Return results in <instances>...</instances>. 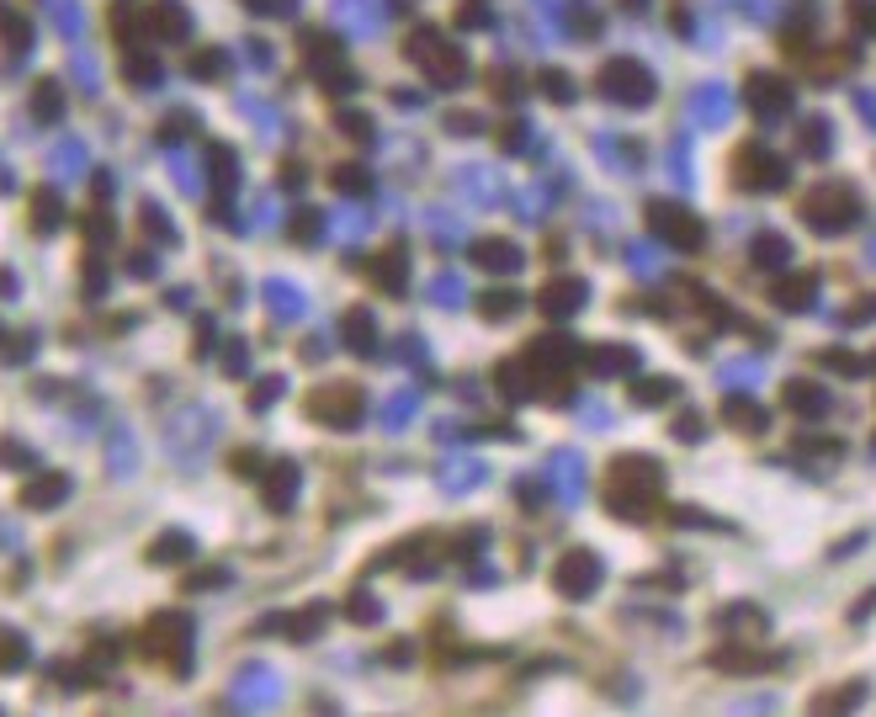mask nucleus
<instances>
[{"label":"nucleus","mask_w":876,"mask_h":717,"mask_svg":"<svg viewBox=\"0 0 876 717\" xmlns=\"http://www.w3.org/2000/svg\"><path fill=\"white\" fill-rule=\"evenodd\" d=\"M59 218H64L59 192H37V197H32V229H37V235H54Z\"/></svg>","instance_id":"31"},{"label":"nucleus","mask_w":876,"mask_h":717,"mask_svg":"<svg viewBox=\"0 0 876 717\" xmlns=\"http://www.w3.org/2000/svg\"><path fill=\"white\" fill-rule=\"evenodd\" d=\"M191 75H197V80H223V75H229V59H223V48H202V54L191 59Z\"/></svg>","instance_id":"40"},{"label":"nucleus","mask_w":876,"mask_h":717,"mask_svg":"<svg viewBox=\"0 0 876 717\" xmlns=\"http://www.w3.org/2000/svg\"><path fill=\"white\" fill-rule=\"evenodd\" d=\"M303 64H308V75H314L319 86H330V90L357 86V75L346 69V48H340L335 32H303Z\"/></svg>","instance_id":"8"},{"label":"nucleus","mask_w":876,"mask_h":717,"mask_svg":"<svg viewBox=\"0 0 876 717\" xmlns=\"http://www.w3.org/2000/svg\"><path fill=\"white\" fill-rule=\"evenodd\" d=\"M86 239L107 245V239H112V218H107V213H86Z\"/></svg>","instance_id":"51"},{"label":"nucleus","mask_w":876,"mask_h":717,"mask_svg":"<svg viewBox=\"0 0 876 717\" xmlns=\"http://www.w3.org/2000/svg\"><path fill=\"white\" fill-rule=\"evenodd\" d=\"M861 696H866V681H850V686H834L829 696H813L808 707L813 713H845V707H861Z\"/></svg>","instance_id":"30"},{"label":"nucleus","mask_w":876,"mask_h":717,"mask_svg":"<svg viewBox=\"0 0 876 717\" xmlns=\"http://www.w3.org/2000/svg\"><path fill=\"white\" fill-rule=\"evenodd\" d=\"M834 128H829V118L818 112V118H808L802 128H797V139H802V154H813V160H823V154L834 150V139H829Z\"/></svg>","instance_id":"29"},{"label":"nucleus","mask_w":876,"mask_h":717,"mask_svg":"<svg viewBox=\"0 0 876 717\" xmlns=\"http://www.w3.org/2000/svg\"><path fill=\"white\" fill-rule=\"evenodd\" d=\"M229 463H234V474H261V457H250V452H234Z\"/></svg>","instance_id":"55"},{"label":"nucleus","mask_w":876,"mask_h":717,"mask_svg":"<svg viewBox=\"0 0 876 717\" xmlns=\"http://www.w3.org/2000/svg\"><path fill=\"white\" fill-rule=\"evenodd\" d=\"M330 181H335V192H351V197H366V192H372V181H366L362 165H335Z\"/></svg>","instance_id":"39"},{"label":"nucleus","mask_w":876,"mask_h":717,"mask_svg":"<svg viewBox=\"0 0 876 717\" xmlns=\"http://www.w3.org/2000/svg\"><path fill=\"white\" fill-rule=\"evenodd\" d=\"M494 383H500V393L505 399H532V372H526V361H500L494 367Z\"/></svg>","instance_id":"27"},{"label":"nucleus","mask_w":876,"mask_h":717,"mask_svg":"<svg viewBox=\"0 0 876 717\" xmlns=\"http://www.w3.org/2000/svg\"><path fill=\"white\" fill-rule=\"evenodd\" d=\"M622 6H627V11H643V6H648V0H622Z\"/></svg>","instance_id":"57"},{"label":"nucleus","mask_w":876,"mask_h":717,"mask_svg":"<svg viewBox=\"0 0 876 717\" xmlns=\"http://www.w3.org/2000/svg\"><path fill=\"white\" fill-rule=\"evenodd\" d=\"M340 128H346V133H357V139H372V118H366V112H340Z\"/></svg>","instance_id":"52"},{"label":"nucleus","mask_w":876,"mask_h":717,"mask_svg":"<svg viewBox=\"0 0 876 717\" xmlns=\"http://www.w3.org/2000/svg\"><path fill=\"white\" fill-rule=\"evenodd\" d=\"M855 218H861V197H855L850 181H818L802 197V224L813 235H845Z\"/></svg>","instance_id":"3"},{"label":"nucleus","mask_w":876,"mask_h":717,"mask_svg":"<svg viewBox=\"0 0 876 717\" xmlns=\"http://www.w3.org/2000/svg\"><path fill=\"white\" fill-rule=\"evenodd\" d=\"M479 314H484L489 325H500V319H511V314H521V293H515V287L484 293V298H479Z\"/></svg>","instance_id":"34"},{"label":"nucleus","mask_w":876,"mask_h":717,"mask_svg":"<svg viewBox=\"0 0 876 717\" xmlns=\"http://www.w3.org/2000/svg\"><path fill=\"white\" fill-rule=\"evenodd\" d=\"M0 463H11V468H28L32 452H28V447H17V442H0Z\"/></svg>","instance_id":"53"},{"label":"nucleus","mask_w":876,"mask_h":717,"mask_svg":"<svg viewBox=\"0 0 876 717\" xmlns=\"http://www.w3.org/2000/svg\"><path fill=\"white\" fill-rule=\"evenodd\" d=\"M0 37H6V48H11V54H28V48H32V22L11 6V0H0Z\"/></svg>","instance_id":"23"},{"label":"nucleus","mask_w":876,"mask_h":717,"mask_svg":"<svg viewBox=\"0 0 876 717\" xmlns=\"http://www.w3.org/2000/svg\"><path fill=\"white\" fill-rule=\"evenodd\" d=\"M293 495H298V463L293 457H276L266 478H261V500L272 510H293Z\"/></svg>","instance_id":"16"},{"label":"nucleus","mask_w":876,"mask_h":717,"mask_svg":"<svg viewBox=\"0 0 876 717\" xmlns=\"http://www.w3.org/2000/svg\"><path fill=\"white\" fill-rule=\"evenodd\" d=\"M845 325H876V293H861V298H850Z\"/></svg>","instance_id":"47"},{"label":"nucleus","mask_w":876,"mask_h":717,"mask_svg":"<svg viewBox=\"0 0 876 717\" xmlns=\"http://www.w3.org/2000/svg\"><path fill=\"white\" fill-rule=\"evenodd\" d=\"M340 340H346V351L372 357V351H377V319H372L366 308H346V314H340Z\"/></svg>","instance_id":"19"},{"label":"nucleus","mask_w":876,"mask_h":717,"mask_svg":"<svg viewBox=\"0 0 876 717\" xmlns=\"http://www.w3.org/2000/svg\"><path fill=\"white\" fill-rule=\"evenodd\" d=\"M845 17L861 37H876V0H845Z\"/></svg>","instance_id":"41"},{"label":"nucleus","mask_w":876,"mask_h":717,"mask_svg":"<svg viewBox=\"0 0 876 717\" xmlns=\"http://www.w3.org/2000/svg\"><path fill=\"white\" fill-rule=\"evenodd\" d=\"M723 420L733 431H744V436H765V425H770V415L759 410L755 399H744V393H727L723 399Z\"/></svg>","instance_id":"21"},{"label":"nucleus","mask_w":876,"mask_h":717,"mask_svg":"<svg viewBox=\"0 0 876 717\" xmlns=\"http://www.w3.org/2000/svg\"><path fill=\"white\" fill-rule=\"evenodd\" d=\"M584 303H590V282H584V276H574V271H558L543 293H537V308H543V314H552V319H574Z\"/></svg>","instance_id":"12"},{"label":"nucleus","mask_w":876,"mask_h":717,"mask_svg":"<svg viewBox=\"0 0 876 717\" xmlns=\"http://www.w3.org/2000/svg\"><path fill=\"white\" fill-rule=\"evenodd\" d=\"M191 558V537L186 532H165L160 542H150V564H186Z\"/></svg>","instance_id":"33"},{"label":"nucleus","mask_w":876,"mask_h":717,"mask_svg":"<svg viewBox=\"0 0 876 717\" xmlns=\"http://www.w3.org/2000/svg\"><path fill=\"white\" fill-rule=\"evenodd\" d=\"M818 271H781L776 282H770V303L776 308H786V314H808L818 303Z\"/></svg>","instance_id":"13"},{"label":"nucleus","mask_w":876,"mask_h":717,"mask_svg":"<svg viewBox=\"0 0 876 717\" xmlns=\"http://www.w3.org/2000/svg\"><path fill=\"white\" fill-rule=\"evenodd\" d=\"M122 75H128V80H139V86H154V80H160V64H154L150 54H139V48H133V54L122 59Z\"/></svg>","instance_id":"42"},{"label":"nucleus","mask_w":876,"mask_h":717,"mask_svg":"<svg viewBox=\"0 0 876 717\" xmlns=\"http://www.w3.org/2000/svg\"><path fill=\"white\" fill-rule=\"evenodd\" d=\"M346 617H351V622H377V600L366 596V590H357V596H346Z\"/></svg>","instance_id":"46"},{"label":"nucleus","mask_w":876,"mask_h":717,"mask_svg":"<svg viewBox=\"0 0 876 717\" xmlns=\"http://www.w3.org/2000/svg\"><path fill=\"white\" fill-rule=\"evenodd\" d=\"M675 378H633V404L637 410H659V404H669L675 399Z\"/></svg>","instance_id":"26"},{"label":"nucleus","mask_w":876,"mask_h":717,"mask_svg":"<svg viewBox=\"0 0 876 717\" xmlns=\"http://www.w3.org/2000/svg\"><path fill=\"white\" fill-rule=\"evenodd\" d=\"M0 346H6V329H0Z\"/></svg>","instance_id":"58"},{"label":"nucleus","mask_w":876,"mask_h":717,"mask_svg":"<svg viewBox=\"0 0 876 717\" xmlns=\"http://www.w3.org/2000/svg\"><path fill=\"white\" fill-rule=\"evenodd\" d=\"M112 32H118V43L150 37V11H144V6H133V0H118V6H112Z\"/></svg>","instance_id":"22"},{"label":"nucleus","mask_w":876,"mask_h":717,"mask_svg":"<svg viewBox=\"0 0 876 717\" xmlns=\"http://www.w3.org/2000/svg\"><path fill=\"white\" fill-rule=\"evenodd\" d=\"M818 361H823L829 372H840V378H861V372H872V357H855V351H845V346L818 351Z\"/></svg>","instance_id":"32"},{"label":"nucleus","mask_w":876,"mask_h":717,"mask_svg":"<svg viewBox=\"0 0 876 717\" xmlns=\"http://www.w3.org/2000/svg\"><path fill=\"white\" fill-rule=\"evenodd\" d=\"M457 22H462V28H489V11L479 0H462V6H457Z\"/></svg>","instance_id":"48"},{"label":"nucleus","mask_w":876,"mask_h":717,"mask_svg":"<svg viewBox=\"0 0 876 717\" xmlns=\"http://www.w3.org/2000/svg\"><path fill=\"white\" fill-rule=\"evenodd\" d=\"M537 90H543L547 101H558V107L574 101V80H569L563 69H543V75H537Z\"/></svg>","instance_id":"37"},{"label":"nucleus","mask_w":876,"mask_h":717,"mask_svg":"<svg viewBox=\"0 0 876 717\" xmlns=\"http://www.w3.org/2000/svg\"><path fill=\"white\" fill-rule=\"evenodd\" d=\"M276 399V378H266V383H255V393H250V404L261 410V404H272Z\"/></svg>","instance_id":"54"},{"label":"nucleus","mask_w":876,"mask_h":717,"mask_svg":"<svg viewBox=\"0 0 876 717\" xmlns=\"http://www.w3.org/2000/svg\"><path fill=\"white\" fill-rule=\"evenodd\" d=\"M325 622H330V611H325V606H308V611H298V617H287V622H282V632H287V638H319V632H325Z\"/></svg>","instance_id":"35"},{"label":"nucleus","mask_w":876,"mask_h":717,"mask_svg":"<svg viewBox=\"0 0 876 717\" xmlns=\"http://www.w3.org/2000/svg\"><path fill=\"white\" fill-rule=\"evenodd\" d=\"M28 638L17 628H0V675H17V670H28Z\"/></svg>","instance_id":"28"},{"label":"nucleus","mask_w":876,"mask_h":717,"mask_svg":"<svg viewBox=\"0 0 876 717\" xmlns=\"http://www.w3.org/2000/svg\"><path fill=\"white\" fill-rule=\"evenodd\" d=\"M659 495H665V463L659 457H643V452H622L605 463V484L601 500L616 521H654L659 510Z\"/></svg>","instance_id":"1"},{"label":"nucleus","mask_w":876,"mask_h":717,"mask_svg":"<svg viewBox=\"0 0 876 717\" xmlns=\"http://www.w3.org/2000/svg\"><path fill=\"white\" fill-rule=\"evenodd\" d=\"M552 590L569 600H584L601 590V558L590 553V547H569L563 558H558V568H552Z\"/></svg>","instance_id":"10"},{"label":"nucleus","mask_w":876,"mask_h":717,"mask_svg":"<svg viewBox=\"0 0 876 717\" xmlns=\"http://www.w3.org/2000/svg\"><path fill=\"white\" fill-rule=\"evenodd\" d=\"M786 410H791V415H829V404H834V399H829V393H823V383H813V378H791V383H786Z\"/></svg>","instance_id":"18"},{"label":"nucleus","mask_w":876,"mask_h":717,"mask_svg":"<svg viewBox=\"0 0 876 717\" xmlns=\"http://www.w3.org/2000/svg\"><path fill=\"white\" fill-rule=\"evenodd\" d=\"M579 361H584L595 378H633V372H637V351H633V346H622V340H611V346H590Z\"/></svg>","instance_id":"15"},{"label":"nucleus","mask_w":876,"mask_h":717,"mask_svg":"<svg viewBox=\"0 0 876 717\" xmlns=\"http://www.w3.org/2000/svg\"><path fill=\"white\" fill-rule=\"evenodd\" d=\"M293 239L314 245V239H319V213H298V218H293Z\"/></svg>","instance_id":"50"},{"label":"nucleus","mask_w":876,"mask_h":717,"mask_svg":"<svg viewBox=\"0 0 876 717\" xmlns=\"http://www.w3.org/2000/svg\"><path fill=\"white\" fill-rule=\"evenodd\" d=\"M447 128H457V133H468V128H473V133H479L484 122H479V118H468V112H457V118H447Z\"/></svg>","instance_id":"56"},{"label":"nucleus","mask_w":876,"mask_h":717,"mask_svg":"<svg viewBox=\"0 0 876 717\" xmlns=\"http://www.w3.org/2000/svg\"><path fill=\"white\" fill-rule=\"evenodd\" d=\"M595 90H601L605 101H616V107H648L654 96H659V80H654V69L633 54H616V59L601 64V75H595Z\"/></svg>","instance_id":"5"},{"label":"nucleus","mask_w":876,"mask_h":717,"mask_svg":"<svg viewBox=\"0 0 876 717\" xmlns=\"http://www.w3.org/2000/svg\"><path fill=\"white\" fill-rule=\"evenodd\" d=\"M404 54H409V64L420 69L430 86L457 90L462 80H468V59H462V48H457V43H447L441 32L415 28V32H409V43H404Z\"/></svg>","instance_id":"2"},{"label":"nucleus","mask_w":876,"mask_h":717,"mask_svg":"<svg viewBox=\"0 0 876 717\" xmlns=\"http://www.w3.org/2000/svg\"><path fill=\"white\" fill-rule=\"evenodd\" d=\"M648 224H654V235L665 239V245H675V250H686V256H696L701 245H707V224L696 218L686 203H669V197H654L648 203Z\"/></svg>","instance_id":"7"},{"label":"nucleus","mask_w":876,"mask_h":717,"mask_svg":"<svg viewBox=\"0 0 876 717\" xmlns=\"http://www.w3.org/2000/svg\"><path fill=\"white\" fill-rule=\"evenodd\" d=\"M744 101H749V112L759 122H781L791 112V80L786 75H770V69H755L749 80H744Z\"/></svg>","instance_id":"11"},{"label":"nucleus","mask_w":876,"mask_h":717,"mask_svg":"<svg viewBox=\"0 0 876 717\" xmlns=\"http://www.w3.org/2000/svg\"><path fill=\"white\" fill-rule=\"evenodd\" d=\"M840 442H818V436H797V457L802 463H813V468H829V463H840Z\"/></svg>","instance_id":"36"},{"label":"nucleus","mask_w":876,"mask_h":717,"mask_svg":"<svg viewBox=\"0 0 876 717\" xmlns=\"http://www.w3.org/2000/svg\"><path fill=\"white\" fill-rule=\"evenodd\" d=\"M208 585H229V568H202V574H186V590H208Z\"/></svg>","instance_id":"49"},{"label":"nucleus","mask_w":876,"mask_h":717,"mask_svg":"<svg viewBox=\"0 0 876 717\" xmlns=\"http://www.w3.org/2000/svg\"><path fill=\"white\" fill-rule=\"evenodd\" d=\"M32 96H37V118H59V112H64V101H59L64 90L54 86V80H37V90H32Z\"/></svg>","instance_id":"43"},{"label":"nucleus","mask_w":876,"mask_h":717,"mask_svg":"<svg viewBox=\"0 0 876 717\" xmlns=\"http://www.w3.org/2000/svg\"><path fill=\"white\" fill-rule=\"evenodd\" d=\"M150 32H154V37H186V32H191L186 6H176V0H160V6L150 11Z\"/></svg>","instance_id":"24"},{"label":"nucleus","mask_w":876,"mask_h":717,"mask_svg":"<svg viewBox=\"0 0 876 717\" xmlns=\"http://www.w3.org/2000/svg\"><path fill=\"white\" fill-rule=\"evenodd\" d=\"M303 415L314 425H330V431H346V425H362L366 415V393L357 383H325L303 399Z\"/></svg>","instance_id":"6"},{"label":"nucleus","mask_w":876,"mask_h":717,"mask_svg":"<svg viewBox=\"0 0 876 717\" xmlns=\"http://www.w3.org/2000/svg\"><path fill=\"white\" fill-rule=\"evenodd\" d=\"M749 256H755V267L781 271L786 261H791V239H786V235H755V245H749Z\"/></svg>","instance_id":"25"},{"label":"nucleus","mask_w":876,"mask_h":717,"mask_svg":"<svg viewBox=\"0 0 876 717\" xmlns=\"http://www.w3.org/2000/svg\"><path fill=\"white\" fill-rule=\"evenodd\" d=\"M489 90H494L500 101H515V96H521V75H515V69H489Z\"/></svg>","instance_id":"44"},{"label":"nucleus","mask_w":876,"mask_h":717,"mask_svg":"<svg viewBox=\"0 0 876 717\" xmlns=\"http://www.w3.org/2000/svg\"><path fill=\"white\" fill-rule=\"evenodd\" d=\"M712 664H718V670H727V675H759V670H776L781 659L770 654V649H759V654H749L744 643H723V649L712 654Z\"/></svg>","instance_id":"17"},{"label":"nucleus","mask_w":876,"mask_h":717,"mask_svg":"<svg viewBox=\"0 0 876 717\" xmlns=\"http://www.w3.org/2000/svg\"><path fill=\"white\" fill-rule=\"evenodd\" d=\"M669 436H675V442H686V447H696V442H701V415H696V410H686V415H675V425H669Z\"/></svg>","instance_id":"45"},{"label":"nucleus","mask_w":876,"mask_h":717,"mask_svg":"<svg viewBox=\"0 0 876 717\" xmlns=\"http://www.w3.org/2000/svg\"><path fill=\"white\" fill-rule=\"evenodd\" d=\"M372 267H377L372 276H377V282H383L388 293H404V282H409V276H404V256H398V250H388V256H377Z\"/></svg>","instance_id":"38"},{"label":"nucleus","mask_w":876,"mask_h":717,"mask_svg":"<svg viewBox=\"0 0 876 717\" xmlns=\"http://www.w3.org/2000/svg\"><path fill=\"white\" fill-rule=\"evenodd\" d=\"M733 181L744 186V192H781L791 171H786L781 154H770V144H744V150L733 154Z\"/></svg>","instance_id":"9"},{"label":"nucleus","mask_w":876,"mask_h":717,"mask_svg":"<svg viewBox=\"0 0 876 717\" xmlns=\"http://www.w3.org/2000/svg\"><path fill=\"white\" fill-rule=\"evenodd\" d=\"M468 261L479 271H489V276H515V271H521V245H515V239H500V235L473 239V245H468Z\"/></svg>","instance_id":"14"},{"label":"nucleus","mask_w":876,"mask_h":717,"mask_svg":"<svg viewBox=\"0 0 876 717\" xmlns=\"http://www.w3.org/2000/svg\"><path fill=\"white\" fill-rule=\"evenodd\" d=\"M139 654L144 659H160V664H171V670H182L186 675V664H191V617L186 611H160V617H150L144 628H139Z\"/></svg>","instance_id":"4"},{"label":"nucleus","mask_w":876,"mask_h":717,"mask_svg":"<svg viewBox=\"0 0 876 717\" xmlns=\"http://www.w3.org/2000/svg\"><path fill=\"white\" fill-rule=\"evenodd\" d=\"M69 500V478L64 474H37L32 484H22V506L28 510H54Z\"/></svg>","instance_id":"20"}]
</instances>
